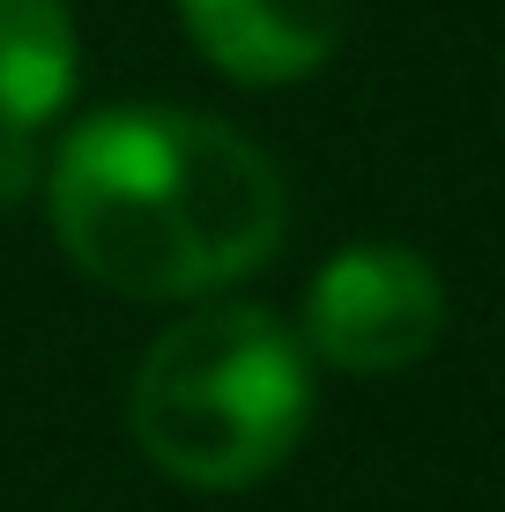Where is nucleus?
<instances>
[{"mask_svg":"<svg viewBox=\"0 0 505 512\" xmlns=\"http://www.w3.org/2000/svg\"><path fill=\"white\" fill-rule=\"evenodd\" d=\"M82 45L67 0H0V127L38 134L75 97Z\"/></svg>","mask_w":505,"mask_h":512,"instance_id":"nucleus-5","label":"nucleus"},{"mask_svg":"<svg viewBox=\"0 0 505 512\" xmlns=\"http://www.w3.org/2000/svg\"><path fill=\"white\" fill-rule=\"evenodd\" d=\"M446 334V282L424 253L387 238L342 245L305 290V349L335 372H409Z\"/></svg>","mask_w":505,"mask_h":512,"instance_id":"nucleus-3","label":"nucleus"},{"mask_svg":"<svg viewBox=\"0 0 505 512\" xmlns=\"http://www.w3.org/2000/svg\"><path fill=\"white\" fill-rule=\"evenodd\" d=\"M45 216L90 282L201 305L268 268L290 223L283 171L238 127L179 104H104L45 164Z\"/></svg>","mask_w":505,"mask_h":512,"instance_id":"nucleus-1","label":"nucleus"},{"mask_svg":"<svg viewBox=\"0 0 505 512\" xmlns=\"http://www.w3.org/2000/svg\"><path fill=\"white\" fill-rule=\"evenodd\" d=\"M194 52L246 90H290L342 45L350 0H171Z\"/></svg>","mask_w":505,"mask_h":512,"instance_id":"nucleus-4","label":"nucleus"},{"mask_svg":"<svg viewBox=\"0 0 505 512\" xmlns=\"http://www.w3.org/2000/svg\"><path fill=\"white\" fill-rule=\"evenodd\" d=\"M127 431L156 475L186 490H246L312 431V349L268 305L201 297L149 342Z\"/></svg>","mask_w":505,"mask_h":512,"instance_id":"nucleus-2","label":"nucleus"}]
</instances>
